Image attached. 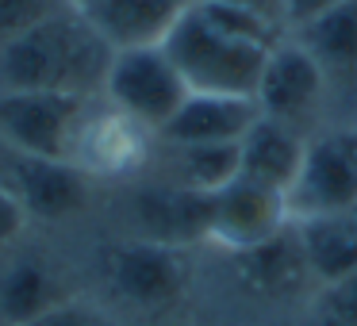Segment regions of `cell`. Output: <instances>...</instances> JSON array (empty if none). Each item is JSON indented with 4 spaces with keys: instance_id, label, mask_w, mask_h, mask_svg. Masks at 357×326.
I'll list each match as a JSON object with an SVG mask.
<instances>
[{
    "instance_id": "obj_1",
    "label": "cell",
    "mask_w": 357,
    "mask_h": 326,
    "mask_svg": "<svg viewBox=\"0 0 357 326\" xmlns=\"http://www.w3.org/2000/svg\"><path fill=\"white\" fill-rule=\"evenodd\" d=\"M112 54L116 47L66 0L31 31L0 42V96H96Z\"/></svg>"
},
{
    "instance_id": "obj_2",
    "label": "cell",
    "mask_w": 357,
    "mask_h": 326,
    "mask_svg": "<svg viewBox=\"0 0 357 326\" xmlns=\"http://www.w3.org/2000/svg\"><path fill=\"white\" fill-rule=\"evenodd\" d=\"M162 47L192 93L254 96L265 58H269L265 42L231 35L200 4H185L173 16V24L162 35Z\"/></svg>"
},
{
    "instance_id": "obj_3",
    "label": "cell",
    "mask_w": 357,
    "mask_h": 326,
    "mask_svg": "<svg viewBox=\"0 0 357 326\" xmlns=\"http://www.w3.org/2000/svg\"><path fill=\"white\" fill-rule=\"evenodd\" d=\"M96 277L116 307L131 315H165L188 292V249L127 234L100 249Z\"/></svg>"
},
{
    "instance_id": "obj_4",
    "label": "cell",
    "mask_w": 357,
    "mask_h": 326,
    "mask_svg": "<svg viewBox=\"0 0 357 326\" xmlns=\"http://www.w3.org/2000/svg\"><path fill=\"white\" fill-rule=\"evenodd\" d=\"M154 154L158 134L96 93L81 100L62 157L93 180H139L150 173Z\"/></svg>"
},
{
    "instance_id": "obj_5",
    "label": "cell",
    "mask_w": 357,
    "mask_h": 326,
    "mask_svg": "<svg viewBox=\"0 0 357 326\" xmlns=\"http://www.w3.org/2000/svg\"><path fill=\"white\" fill-rule=\"evenodd\" d=\"M331 96L334 88L326 70L296 35H284V39L273 42L254 88L257 111L265 119H277V123L296 127L300 134H311L323 123H331V116H326Z\"/></svg>"
},
{
    "instance_id": "obj_6",
    "label": "cell",
    "mask_w": 357,
    "mask_h": 326,
    "mask_svg": "<svg viewBox=\"0 0 357 326\" xmlns=\"http://www.w3.org/2000/svg\"><path fill=\"white\" fill-rule=\"evenodd\" d=\"M357 208V119H331L307 134L303 165L288 188L292 223Z\"/></svg>"
},
{
    "instance_id": "obj_7",
    "label": "cell",
    "mask_w": 357,
    "mask_h": 326,
    "mask_svg": "<svg viewBox=\"0 0 357 326\" xmlns=\"http://www.w3.org/2000/svg\"><path fill=\"white\" fill-rule=\"evenodd\" d=\"M188 93L192 88L185 85L181 70L165 54L162 39L116 47L108 77H104V88H100L104 100L116 104L119 111H127L131 119H139L154 134H162V127L177 116V108L188 100Z\"/></svg>"
},
{
    "instance_id": "obj_8",
    "label": "cell",
    "mask_w": 357,
    "mask_h": 326,
    "mask_svg": "<svg viewBox=\"0 0 357 326\" xmlns=\"http://www.w3.org/2000/svg\"><path fill=\"white\" fill-rule=\"evenodd\" d=\"M0 188L16 200L27 223H70L93 203L96 180L66 157H47L0 142Z\"/></svg>"
},
{
    "instance_id": "obj_9",
    "label": "cell",
    "mask_w": 357,
    "mask_h": 326,
    "mask_svg": "<svg viewBox=\"0 0 357 326\" xmlns=\"http://www.w3.org/2000/svg\"><path fill=\"white\" fill-rule=\"evenodd\" d=\"M127 223L131 238L188 249L208 242V196L188 192L150 169L127 188Z\"/></svg>"
},
{
    "instance_id": "obj_10",
    "label": "cell",
    "mask_w": 357,
    "mask_h": 326,
    "mask_svg": "<svg viewBox=\"0 0 357 326\" xmlns=\"http://www.w3.org/2000/svg\"><path fill=\"white\" fill-rule=\"evenodd\" d=\"M288 223H292L288 196L261 188L246 177L208 196V246L223 249V254H238L257 242H269Z\"/></svg>"
},
{
    "instance_id": "obj_11",
    "label": "cell",
    "mask_w": 357,
    "mask_h": 326,
    "mask_svg": "<svg viewBox=\"0 0 357 326\" xmlns=\"http://www.w3.org/2000/svg\"><path fill=\"white\" fill-rule=\"evenodd\" d=\"M231 257V272L242 288H246L254 300H296V295L315 292V280H311L307 257H303L300 234H296V223H288L280 234H273L269 242H257L250 249H238Z\"/></svg>"
},
{
    "instance_id": "obj_12",
    "label": "cell",
    "mask_w": 357,
    "mask_h": 326,
    "mask_svg": "<svg viewBox=\"0 0 357 326\" xmlns=\"http://www.w3.org/2000/svg\"><path fill=\"white\" fill-rule=\"evenodd\" d=\"M254 96L231 93H188L177 116L162 127L158 142L169 146H200V142H242V134L257 123Z\"/></svg>"
},
{
    "instance_id": "obj_13",
    "label": "cell",
    "mask_w": 357,
    "mask_h": 326,
    "mask_svg": "<svg viewBox=\"0 0 357 326\" xmlns=\"http://www.w3.org/2000/svg\"><path fill=\"white\" fill-rule=\"evenodd\" d=\"M81 100L85 96H0V142L62 157Z\"/></svg>"
},
{
    "instance_id": "obj_14",
    "label": "cell",
    "mask_w": 357,
    "mask_h": 326,
    "mask_svg": "<svg viewBox=\"0 0 357 326\" xmlns=\"http://www.w3.org/2000/svg\"><path fill=\"white\" fill-rule=\"evenodd\" d=\"M303 146H307V134H300L288 123L257 116V123L238 142V177L288 196V188L300 177Z\"/></svg>"
},
{
    "instance_id": "obj_15",
    "label": "cell",
    "mask_w": 357,
    "mask_h": 326,
    "mask_svg": "<svg viewBox=\"0 0 357 326\" xmlns=\"http://www.w3.org/2000/svg\"><path fill=\"white\" fill-rule=\"evenodd\" d=\"M66 300V280L47 257L24 254L0 269V326H27Z\"/></svg>"
},
{
    "instance_id": "obj_16",
    "label": "cell",
    "mask_w": 357,
    "mask_h": 326,
    "mask_svg": "<svg viewBox=\"0 0 357 326\" xmlns=\"http://www.w3.org/2000/svg\"><path fill=\"white\" fill-rule=\"evenodd\" d=\"M73 8L112 47H131V42L162 39L173 16L185 8V0H73Z\"/></svg>"
},
{
    "instance_id": "obj_17",
    "label": "cell",
    "mask_w": 357,
    "mask_h": 326,
    "mask_svg": "<svg viewBox=\"0 0 357 326\" xmlns=\"http://www.w3.org/2000/svg\"><path fill=\"white\" fill-rule=\"evenodd\" d=\"M154 173L200 196H215L231 180H238V142H200V146H169L158 142Z\"/></svg>"
},
{
    "instance_id": "obj_18",
    "label": "cell",
    "mask_w": 357,
    "mask_h": 326,
    "mask_svg": "<svg viewBox=\"0 0 357 326\" xmlns=\"http://www.w3.org/2000/svg\"><path fill=\"white\" fill-rule=\"evenodd\" d=\"M296 234H300V246H303V257H307L315 288L357 272V208L300 219Z\"/></svg>"
},
{
    "instance_id": "obj_19",
    "label": "cell",
    "mask_w": 357,
    "mask_h": 326,
    "mask_svg": "<svg viewBox=\"0 0 357 326\" xmlns=\"http://www.w3.org/2000/svg\"><path fill=\"white\" fill-rule=\"evenodd\" d=\"M319 58V65L331 77V88L357 77V0H342L315 24L288 31Z\"/></svg>"
},
{
    "instance_id": "obj_20",
    "label": "cell",
    "mask_w": 357,
    "mask_h": 326,
    "mask_svg": "<svg viewBox=\"0 0 357 326\" xmlns=\"http://www.w3.org/2000/svg\"><path fill=\"white\" fill-rule=\"evenodd\" d=\"M307 326H357V272L311 292Z\"/></svg>"
},
{
    "instance_id": "obj_21",
    "label": "cell",
    "mask_w": 357,
    "mask_h": 326,
    "mask_svg": "<svg viewBox=\"0 0 357 326\" xmlns=\"http://www.w3.org/2000/svg\"><path fill=\"white\" fill-rule=\"evenodd\" d=\"M66 0H0V42L31 31L47 16H54Z\"/></svg>"
},
{
    "instance_id": "obj_22",
    "label": "cell",
    "mask_w": 357,
    "mask_h": 326,
    "mask_svg": "<svg viewBox=\"0 0 357 326\" xmlns=\"http://www.w3.org/2000/svg\"><path fill=\"white\" fill-rule=\"evenodd\" d=\"M27 326H123L116 318V311L100 307V303H89V300H77V295H70L66 303H58L54 311H47V315H39L35 323Z\"/></svg>"
},
{
    "instance_id": "obj_23",
    "label": "cell",
    "mask_w": 357,
    "mask_h": 326,
    "mask_svg": "<svg viewBox=\"0 0 357 326\" xmlns=\"http://www.w3.org/2000/svg\"><path fill=\"white\" fill-rule=\"evenodd\" d=\"M24 226H27V215L16 208V200H12V196L0 188V257L16 246V238L24 234Z\"/></svg>"
},
{
    "instance_id": "obj_24",
    "label": "cell",
    "mask_w": 357,
    "mask_h": 326,
    "mask_svg": "<svg viewBox=\"0 0 357 326\" xmlns=\"http://www.w3.org/2000/svg\"><path fill=\"white\" fill-rule=\"evenodd\" d=\"M334 4H342V0H284V27L300 31V27L315 24L319 16H326Z\"/></svg>"
},
{
    "instance_id": "obj_25",
    "label": "cell",
    "mask_w": 357,
    "mask_h": 326,
    "mask_svg": "<svg viewBox=\"0 0 357 326\" xmlns=\"http://www.w3.org/2000/svg\"><path fill=\"white\" fill-rule=\"evenodd\" d=\"M227 4H238V8H250V12H257L261 20L277 24L280 31H288V27H284V0H227Z\"/></svg>"
},
{
    "instance_id": "obj_26",
    "label": "cell",
    "mask_w": 357,
    "mask_h": 326,
    "mask_svg": "<svg viewBox=\"0 0 357 326\" xmlns=\"http://www.w3.org/2000/svg\"><path fill=\"white\" fill-rule=\"evenodd\" d=\"M185 4H192V0H185Z\"/></svg>"
}]
</instances>
